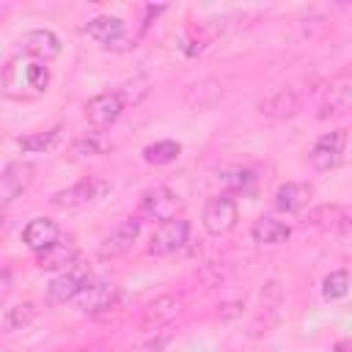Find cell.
Listing matches in <instances>:
<instances>
[{"label":"cell","instance_id":"cell-1","mask_svg":"<svg viewBox=\"0 0 352 352\" xmlns=\"http://www.w3.org/2000/svg\"><path fill=\"white\" fill-rule=\"evenodd\" d=\"M50 66L44 60H36L25 52L14 55L6 60V66L0 69V94L16 102H28V99H38L47 94L50 88Z\"/></svg>","mask_w":352,"mask_h":352},{"label":"cell","instance_id":"cell-2","mask_svg":"<svg viewBox=\"0 0 352 352\" xmlns=\"http://www.w3.org/2000/svg\"><path fill=\"white\" fill-rule=\"evenodd\" d=\"M82 33H85L91 41H96L99 47L113 50V52H126V50L138 47V41H140V33H138V30H129L124 19L110 16V14H102V16L91 19V22L82 28Z\"/></svg>","mask_w":352,"mask_h":352},{"label":"cell","instance_id":"cell-3","mask_svg":"<svg viewBox=\"0 0 352 352\" xmlns=\"http://www.w3.org/2000/svg\"><path fill=\"white\" fill-rule=\"evenodd\" d=\"M184 209V201L179 198V192H173L170 187H148L143 195H140V206H138V217L143 220H157V223H165V220H173L179 217V212Z\"/></svg>","mask_w":352,"mask_h":352},{"label":"cell","instance_id":"cell-4","mask_svg":"<svg viewBox=\"0 0 352 352\" xmlns=\"http://www.w3.org/2000/svg\"><path fill=\"white\" fill-rule=\"evenodd\" d=\"M107 190H110V184H107L104 179H99V176H85V179H80L77 184L52 192L50 204H52L55 209H66V212H69V209H82V206L94 204L96 198H102Z\"/></svg>","mask_w":352,"mask_h":352},{"label":"cell","instance_id":"cell-5","mask_svg":"<svg viewBox=\"0 0 352 352\" xmlns=\"http://www.w3.org/2000/svg\"><path fill=\"white\" fill-rule=\"evenodd\" d=\"M140 223H143L140 217H124L110 234L102 236V242L96 248V256L102 261H116V258L126 256L135 248L138 236H140Z\"/></svg>","mask_w":352,"mask_h":352},{"label":"cell","instance_id":"cell-6","mask_svg":"<svg viewBox=\"0 0 352 352\" xmlns=\"http://www.w3.org/2000/svg\"><path fill=\"white\" fill-rule=\"evenodd\" d=\"M118 294H121V292H118L116 283L102 280V278H91V280L80 289V294H77L72 302L77 305L80 314H85V316H96V314L110 311V308L116 305Z\"/></svg>","mask_w":352,"mask_h":352},{"label":"cell","instance_id":"cell-7","mask_svg":"<svg viewBox=\"0 0 352 352\" xmlns=\"http://www.w3.org/2000/svg\"><path fill=\"white\" fill-rule=\"evenodd\" d=\"M88 280H91V267L77 258L72 267H66L58 278L50 280V286H47V302H52V305L72 302Z\"/></svg>","mask_w":352,"mask_h":352},{"label":"cell","instance_id":"cell-8","mask_svg":"<svg viewBox=\"0 0 352 352\" xmlns=\"http://www.w3.org/2000/svg\"><path fill=\"white\" fill-rule=\"evenodd\" d=\"M190 239V223L184 217H173V220H165L160 223L151 236H148V253L151 256H170L176 250H182Z\"/></svg>","mask_w":352,"mask_h":352},{"label":"cell","instance_id":"cell-9","mask_svg":"<svg viewBox=\"0 0 352 352\" xmlns=\"http://www.w3.org/2000/svg\"><path fill=\"white\" fill-rule=\"evenodd\" d=\"M236 220H239V209H236V201L228 195L209 198L204 206V214H201V223H204L206 234H212V236H223V234L234 231Z\"/></svg>","mask_w":352,"mask_h":352},{"label":"cell","instance_id":"cell-10","mask_svg":"<svg viewBox=\"0 0 352 352\" xmlns=\"http://www.w3.org/2000/svg\"><path fill=\"white\" fill-rule=\"evenodd\" d=\"M344 148H346V129H336V132H327L322 135L311 151H308V162L314 170L324 173V170H333L341 165L344 160Z\"/></svg>","mask_w":352,"mask_h":352},{"label":"cell","instance_id":"cell-11","mask_svg":"<svg viewBox=\"0 0 352 352\" xmlns=\"http://www.w3.org/2000/svg\"><path fill=\"white\" fill-rule=\"evenodd\" d=\"M179 314H182V300L173 294H160L143 305V311L138 316V327L143 333H157V330L168 327Z\"/></svg>","mask_w":352,"mask_h":352},{"label":"cell","instance_id":"cell-12","mask_svg":"<svg viewBox=\"0 0 352 352\" xmlns=\"http://www.w3.org/2000/svg\"><path fill=\"white\" fill-rule=\"evenodd\" d=\"M36 179V165L28 160H16L8 162L0 170V206H8L11 201H16Z\"/></svg>","mask_w":352,"mask_h":352},{"label":"cell","instance_id":"cell-13","mask_svg":"<svg viewBox=\"0 0 352 352\" xmlns=\"http://www.w3.org/2000/svg\"><path fill=\"white\" fill-rule=\"evenodd\" d=\"M352 107V74L341 72L336 80H330V85L324 88V96L319 102V118H336V116H346Z\"/></svg>","mask_w":352,"mask_h":352},{"label":"cell","instance_id":"cell-14","mask_svg":"<svg viewBox=\"0 0 352 352\" xmlns=\"http://www.w3.org/2000/svg\"><path fill=\"white\" fill-rule=\"evenodd\" d=\"M121 113H124V102H121L118 91H104V94H96V96H91L85 102V121L96 132L113 126Z\"/></svg>","mask_w":352,"mask_h":352},{"label":"cell","instance_id":"cell-15","mask_svg":"<svg viewBox=\"0 0 352 352\" xmlns=\"http://www.w3.org/2000/svg\"><path fill=\"white\" fill-rule=\"evenodd\" d=\"M302 107V96L294 91V88H275L272 94H267L261 102H258V113L264 118H272V121H286L292 116H297Z\"/></svg>","mask_w":352,"mask_h":352},{"label":"cell","instance_id":"cell-16","mask_svg":"<svg viewBox=\"0 0 352 352\" xmlns=\"http://www.w3.org/2000/svg\"><path fill=\"white\" fill-rule=\"evenodd\" d=\"M19 44H22V52H25V55H30V58H36V60H44V63H50L52 58L60 55V38H58L52 30H47V28L28 30V33L19 38Z\"/></svg>","mask_w":352,"mask_h":352},{"label":"cell","instance_id":"cell-17","mask_svg":"<svg viewBox=\"0 0 352 352\" xmlns=\"http://www.w3.org/2000/svg\"><path fill=\"white\" fill-rule=\"evenodd\" d=\"M60 239V226L50 217H33L25 228H22V242L38 256L44 253L47 248H52L55 242Z\"/></svg>","mask_w":352,"mask_h":352},{"label":"cell","instance_id":"cell-18","mask_svg":"<svg viewBox=\"0 0 352 352\" xmlns=\"http://www.w3.org/2000/svg\"><path fill=\"white\" fill-rule=\"evenodd\" d=\"M223 99V82L217 77H204L184 88V104L190 110H212Z\"/></svg>","mask_w":352,"mask_h":352},{"label":"cell","instance_id":"cell-19","mask_svg":"<svg viewBox=\"0 0 352 352\" xmlns=\"http://www.w3.org/2000/svg\"><path fill=\"white\" fill-rule=\"evenodd\" d=\"M311 195H314V187L308 182H286V184H280L275 190L272 204H275L278 212H289L292 214V212L305 209L308 201H311Z\"/></svg>","mask_w":352,"mask_h":352},{"label":"cell","instance_id":"cell-20","mask_svg":"<svg viewBox=\"0 0 352 352\" xmlns=\"http://www.w3.org/2000/svg\"><path fill=\"white\" fill-rule=\"evenodd\" d=\"M77 258H80L77 245L69 242V239H58L52 248H47L44 253L36 256V264H38V270H60V272H63V270L72 267Z\"/></svg>","mask_w":352,"mask_h":352},{"label":"cell","instance_id":"cell-21","mask_svg":"<svg viewBox=\"0 0 352 352\" xmlns=\"http://www.w3.org/2000/svg\"><path fill=\"white\" fill-rule=\"evenodd\" d=\"M250 236L253 242L258 245H283L289 236H292V228L283 223V220H275L270 214L258 217L253 226H250Z\"/></svg>","mask_w":352,"mask_h":352},{"label":"cell","instance_id":"cell-22","mask_svg":"<svg viewBox=\"0 0 352 352\" xmlns=\"http://www.w3.org/2000/svg\"><path fill=\"white\" fill-rule=\"evenodd\" d=\"M60 126H52V129H47V132H33V135H22V138H16V146L22 148V151H28V154H44V151H50L58 140H60Z\"/></svg>","mask_w":352,"mask_h":352},{"label":"cell","instance_id":"cell-23","mask_svg":"<svg viewBox=\"0 0 352 352\" xmlns=\"http://www.w3.org/2000/svg\"><path fill=\"white\" fill-rule=\"evenodd\" d=\"M179 154H182V143L176 140H157L143 148V160L148 165H170L179 160Z\"/></svg>","mask_w":352,"mask_h":352},{"label":"cell","instance_id":"cell-24","mask_svg":"<svg viewBox=\"0 0 352 352\" xmlns=\"http://www.w3.org/2000/svg\"><path fill=\"white\" fill-rule=\"evenodd\" d=\"M36 316H38V308H36V302H19V305H14V308H8L6 311V330L11 333V330H25V327H30L33 322H36Z\"/></svg>","mask_w":352,"mask_h":352},{"label":"cell","instance_id":"cell-25","mask_svg":"<svg viewBox=\"0 0 352 352\" xmlns=\"http://www.w3.org/2000/svg\"><path fill=\"white\" fill-rule=\"evenodd\" d=\"M346 292H349V272L346 270H333L330 275H324V280H322V297L327 302L346 297Z\"/></svg>","mask_w":352,"mask_h":352},{"label":"cell","instance_id":"cell-26","mask_svg":"<svg viewBox=\"0 0 352 352\" xmlns=\"http://www.w3.org/2000/svg\"><path fill=\"white\" fill-rule=\"evenodd\" d=\"M104 151H107V143H104L102 138H96V135L80 138V140H74V146H72V157H99V154H104Z\"/></svg>","mask_w":352,"mask_h":352},{"label":"cell","instance_id":"cell-27","mask_svg":"<svg viewBox=\"0 0 352 352\" xmlns=\"http://www.w3.org/2000/svg\"><path fill=\"white\" fill-rule=\"evenodd\" d=\"M146 94H148V80H146V77H138V80L126 82V85L118 91V96H121L124 107H126V104H135V102H140Z\"/></svg>","mask_w":352,"mask_h":352},{"label":"cell","instance_id":"cell-28","mask_svg":"<svg viewBox=\"0 0 352 352\" xmlns=\"http://www.w3.org/2000/svg\"><path fill=\"white\" fill-rule=\"evenodd\" d=\"M11 286H14V275H11V270H0V300L8 297Z\"/></svg>","mask_w":352,"mask_h":352},{"label":"cell","instance_id":"cell-29","mask_svg":"<svg viewBox=\"0 0 352 352\" xmlns=\"http://www.w3.org/2000/svg\"><path fill=\"white\" fill-rule=\"evenodd\" d=\"M226 311H220V319H228V316H236V314H242V305L239 302H228V305H223Z\"/></svg>","mask_w":352,"mask_h":352},{"label":"cell","instance_id":"cell-30","mask_svg":"<svg viewBox=\"0 0 352 352\" xmlns=\"http://www.w3.org/2000/svg\"><path fill=\"white\" fill-rule=\"evenodd\" d=\"M344 349H346V344H338V346H336V352H344Z\"/></svg>","mask_w":352,"mask_h":352},{"label":"cell","instance_id":"cell-31","mask_svg":"<svg viewBox=\"0 0 352 352\" xmlns=\"http://www.w3.org/2000/svg\"><path fill=\"white\" fill-rule=\"evenodd\" d=\"M77 352H102V349H77Z\"/></svg>","mask_w":352,"mask_h":352},{"label":"cell","instance_id":"cell-32","mask_svg":"<svg viewBox=\"0 0 352 352\" xmlns=\"http://www.w3.org/2000/svg\"><path fill=\"white\" fill-rule=\"evenodd\" d=\"M0 352H11V349H0Z\"/></svg>","mask_w":352,"mask_h":352}]
</instances>
